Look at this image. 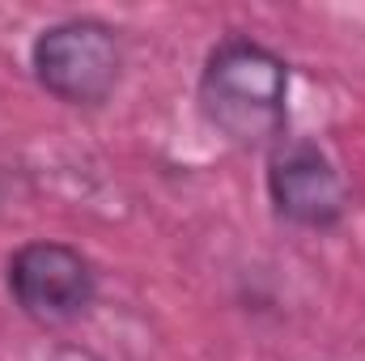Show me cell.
<instances>
[{"label":"cell","instance_id":"1","mask_svg":"<svg viewBox=\"0 0 365 361\" xmlns=\"http://www.w3.org/2000/svg\"><path fill=\"white\" fill-rule=\"evenodd\" d=\"M204 123L234 149H272L289 128V60L251 34H225L200 68Z\"/></svg>","mask_w":365,"mask_h":361},{"label":"cell","instance_id":"2","mask_svg":"<svg viewBox=\"0 0 365 361\" xmlns=\"http://www.w3.org/2000/svg\"><path fill=\"white\" fill-rule=\"evenodd\" d=\"M30 73L38 90L64 106L93 111L123 81V43L98 17H60L30 43Z\"/></svg>","mask_w":365,"mask_h":361},{"label":"cell","instance_id":"3","mask_svg":"<svg viewBox=\"0 0 365 361\" xmlns=\"http://www.w3.org/2000/svg\"><path fill=\"white\" fill-rule=\"evenodd\" d=\"M4 285L13 306L38 327L77 323L98 298V276L90 255L73 243L30 238L9 255Z\"/></svg>","mask_w":365,"mask_h":361},{"label":"cell","instance_id":"4","mask_svg":"<svg viewBox=\"0 0 365 361\" xmlns=\"http://www.w3.org/2000/svg\"><path fill=\"white\" fill-rule=\"evenodd\" d=\"M268 204L284 225L336 230L349 217V187L336 162L302 136H284L268 149Z\"/></svg>","mask_w":365,"mask_h":361},{"label":"cell","instance_id":"5","mask_svg":"<svg viewBox=\"0 0 365 361\" xmlns=\"http://www.w3.org/2000/svg\"><path fill=\"white\" fill-rule=\"evenodd\" d=\"M43 361H102V357H98L93 349H86V345H73V340H68V345H56Z\"/></svg>","mask_w":365,"mask_h":361}]
</instances>
